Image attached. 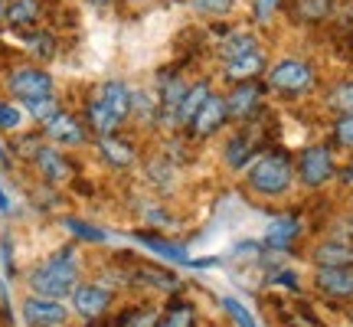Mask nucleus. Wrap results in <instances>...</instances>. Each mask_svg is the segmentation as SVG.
Segmentation results:
<instances>
[{"mask_svg": "<svg viewBox=\"0 0 353 327\" xmlns=\"http://www.w3.org/2000/svg\"><path fill=\"white\" fill-rule=\"evenodd\" d=\"M26 285L33 295L39 298H52V301H63V298H72V291L82 285L79 281V259L76 249L65 246V249H56L50 259H43L30 268L26 275Z\"/></svg>", "mask_w": 353, "mask_h": 327, "instance_id": "f257e3e1", "label": "nucleus"}, {"mask_svg": "<svg viewBox=\"0 0 353 327\" xmlns=\"http://www.w3.org/2000/svg\"><path fill=\"white\" fill-rule=\"evenodd\" d=\"M294 167L285 154H262L259 161H252L249 167V187L255 193H262V197H281V193H288L291 184H294Z\"/></svg>", "mask_w": 353, "mask_h": 327, "instance_id": "f03ea898", "label": "nucleus"}, {"mask_svg": "<svg viewBox=\"0 0 353 327\" xmlns=\"http://www.w3.org/2000/svg\"><path fill=\"white\" fill-rule=\"evenodd\" d=\"M268 86L281 95H301L314 86V66L304 59H278L268 66Z\"/></svg>", "mask_w": 353, "mask_h": 327, "instance_id": "7ed1b4c3", "label": "nucleus"}, {"mask_svg": "<svg viewBox=\"0 0 353 327\" xmlns=\"http://www.w3.org/2000/svg\"><path fill=\"white\" fill-rule=\"evenodd\" d=\"M7 92L13 99H20L23 105L46 99V95H52V76L46 69H39V66H20V69H13L7 76Z\"/></svg>", "mask_w": 353, "mask_h": 327, "instance_id": "20e7f679", "label": "nucleus"}, {"mask_svg": "<svg viewBox=\"0 0 353 327\" xmlns=\"http://www.w3.org/2000/svg\"><path fill=\"white\" fill-rule=\"evenodd\" d=\"M334 157L324 144H314V148H304L298 154V167H294V174L301 180L304 187H324L327 180H334Z\"/></svg>", "mask_w": 353, "mask_h": 327, "instance_id": "39448f33", "label": "nucleus"}, {"mask_svg": "<svg viewBox=\"0 0 353 327\" xmlns=\"http://www.w3.org/2000/svg\"><path fill=\"white\" fill-rule=\"evenodd\" d=\"M112 288L101 285V281H82L76 291H72V311L85 321H99L108 308H112Z\"/></svg>", "mask_w": 353, "mask_h": 327, "instance_id": "423d86ee", "label": "nucleus"}, {"mask_svg": "<svg viewBox=\"0 0 353 327\" xmlns=\"http://www.w3.org/2000/svg\"><path fill=\"white\" fill-rule=\"evenodd\" d=\"M23 321H26V327H63L69 321V308L63 301L30 295L23 301Z\"/></svg>", "mask_w": 353, "mask_h": 327, "instance_id": "0eeeda50", "label": "nucleus"}, {"mask_svg": "<svg viewBox=\"0 0 353 327\" xmlns=\"http://www.w3.org/2000/svg\"><path fill=\"white\" fill-rule=\"evenodd\" d=\"M229 121V112H226V95H210V99L203 101V108L193 115V121H190V131L196 135V138H213L219 128Z\"/></svg>", "mask_w": 353, "mask_h": 327, "instance_id": "6e6552de", "label": "nucleus"}, {"mask_svg": "<svg viewBox=\"0 0 353 327\" xmlns=\"http://www.w3.org/2000/svg\"><path fill=\"white\" fill-rule=\"evenodd\" d=\"M43 135H46L56 148H79V144H85V125L69 112H59L56 118H50V121L43 125Z\"/></svg>", "mask_w": 353, "mask_h": 327, "instance_id": "1a4fd4ad", "label": "nucleus"}, {"mask_svg": "<svg viewBox=\"0 0 353 327\" xmlns=\"http://www.w3.org/2000/svg\"><path fill=\"white\" fill-rule=\"evenodd\" d=\"M314 285L321 295L334 301H350L353 298V268H317Z\"/></svg>", "mask_w": 353, "mask_h": 327, "instance_id": "9d476101", "label": "nucleus"}, {"mask_svg": "<svg viewBox=\"0 0 353 327\" xmlns=\"http://www.w3.org/2000/svg\"><path fill=\"white\" fill-rule=\"evenodd\" d=\"M268 72V63H265V52L255 50L242 59H232V63H223V76L232 82V86H242V82H255V79Z\"/></svg>", "mask_w": 353, "mask_h": 327, "instance_id": "9b49d317", "label": "nucleus"}, {"mask_svg": "<svg viewBox=\"0 0 353 327\" xmlns=\"http://www.w3.org/2000/svg\"><path fill=\"white\" fill-rule=\"evenodd\" d=\"M259 105H262V86H259V82H242V86H232V92L226 95L229 118H249Z\"/></svg>", "mask_w": 353, "mask_h": 327, "instance_id": "f8f14e48", "label": "nucleus"}, {"mask_svg": "<svg viewBox=\"0 0 353 327\" xmlns=\"http://www.w3.org/2000/svg\"><path fill=\"white\" fill-rule=\"evenodd\" d=\"M85 125L92 128V135H99V141H101V138H114L125 121H121L101 99H92L85 108Z\"/></svg>", "mask_w": 353, "mask_h": 327, "instance_id": "ddd939ff", "label": "nucleus"}, {"mask_svg": "<svg viewBox=\"0 0 353 327\" xmlns=\"http://www.w3.org/2000/svg\"><path fill=\"white\" fill-rule=\"evenodd\" d=\"M33 164L39 167L43 180H50V184H63V180H69V174H72L69 161L63 157V151H59L56 144H43L39 154L33 157Z\"/></svg>", "mask_w": 353, "mask_h": 327, "instance_id": "4468645a", "label": "nucleus"}, {"mask_svg": "<svg viewBox=\"0 0 353 327\" xmlns=\"http://www.w3.org/2000/svg\"><path fill=\"white\" fill-rule=\"evenodd\" d=\"M317 268H353V246L343 239H327L314 249Z\"/></svg>", "mask_w": 353, "mask_h": 327, "instance_id": "2eb2a0df", "label": "nucleus"}, {"mask_svg": "<svg viewBox=\"0 0 353 327\" xmlns=\"http://www.w3.org/2000/svg\"><path fill=\"white\" fill-rule=\"evenodd\" d=\"M99 99L112 108L121 121L125 118H131V105H134V88L131 86H125L121 79H108L105 86H101V92H99Z\"/></svg>", "mask_w": 353, "mask_h": 327, "instance_id": "dca6fc26", "label": "nucleus"}, {"mask_svg": "<svg viewBox=\"0 0 353 327\" xmlns=\"http://www.w3.org/2000/svg\"><path fill=\"white\" fill-rule=\"evenodd\" d=\"M298 236H301V223L291 219V216H281V219H275L272 226L265 229V246L285 252V249H291V242L298 239Z\"/></svg>", "mask_w": 353, "mask_h": 327, "instance_id": "f3484780", "label": "nucleus"}, {"mask_svg": "<svg viewBox=\"0 0 353 327\" xmlns=\"http://www.w3.org/2000/svg\"><path fill=\"white\" fill-rule=\"evenodd\" d=\"M3 20H7L13 30L37 26L39 23V0H10L7 10H3Z\"/></svg>", "mask_w": 353, "mask_h": 327, "instance_id": "a211bd4d", "label": "nucleus"}, {"mask_svg": "<svg viewBox=\"0 0 353 327\" xmlns=\"http://www.w3.org/2000/svg\"><path fill=\"white\" fill-rule=\"evenodd\" d=\"M259 50V39L252 33H245V30H236V33H229L223 43H219V56H223V63H232V59H242V56H249V52Z\"/></svg>", "mask_w": 353, "mask_h": 327, "instance_id": "6ab92c4d", "label": "nucleus"}, {"mask_svg": "<svg viewBox=\"0 0 353 327\" xmlns=\"http://www.w3.org/2000/svg\"><path fill=\"white\" fill-rule=\"evenodd\" d=\"M99 151L112 167H131V164H134V144L125 138H118V135H114V138H101Z\"/></svg>", "mask_w": 353, "mask_h": 327, "instance_id": "aec40b11", "label": "nucleus"}, {"mask_svg": "<svg viewBox=\"0 0 353 327\" xmlns=\"http://www.w3.org/2000/svg\"><path fill=\"white\" fill-rule=\"evenodd\" d=\"M213 95V88H210V82H193V86L187 88V95H183V101H180V115H176V121L180 125H190L193 121V115L203 108V101Z\"/></svg>", "mask_w": 353, "mask_h": 327, "instance_id": "412c9836", "label": "nucleus"}, {"mask_svg": "<svg viewBox=\"0 0 353 327\" xmlns=\"http://www.w3.org/2000/svg\"><path fill=\"white\" fill-rule=\"evenodd\" d=\"M193 324H196V311H193V304H187V301L170 304L164 311V317L157 321V327H193Z\"/></svg>", "mask_w": 353, "mask_h": 327, "instance_id": "4be33fe9", "label": "nucleus"}, {"mask_svg": "<svg viewBox=\"0 0 353 327\" xmlns=\"http://www.w3.org/2000/svg\"><path fill=\"white\" fill-rule=\"evenodd\" d=\"M138 278H144V285H154L161 291H176L180 288V278L164 272V268H154V265H141L138 268Z\"/></svg>", "mask_w": 353, "mask_h": 327, "instance_id": "5701e85b", "label": "nucleus"}, {"mask_svg": "<svg viewBox=\"0 0 353 327\" xmlns=\"http://www.w3.org/2000/svg\"><path fill=\"white\" fill-rule=\"evenodd\" d=\"M252 138L249 135H236V138L226 144V164L229 167H245L249 157H252Z\"/></svg>", "mask_w": 353, "mask_h": 327, "instance_id": "b1692460", "label": "nucleus"}, {"mask_svg": "<svg viewBox=\"0 0 353 327\" xmlns=\"http://www.w3.org/2000/svg\"><path fill=\"white\" fill-rule=\"evenodd\" d=\"M327 105L337 112V118L353 115V82H337V86L327 92Z\"/></svg>", "mask_w": 353, "mask_h": 327, "instance_id": "393cba45", "label": "nucleus"}, {"mask_svg": "<svg viewBox=\"0 0 353 327\" xmlns=\"http://www.w3.org/2000/svg\"><path fill=\"white\" fill-rule=\"evenodd\" d=\"M334 0H294V13L307 20V23H317V20H327Z\"/></svg>", "mask_w": 353, "mask_h": 327, "instance_id": "a878e982", "label": "nucleus"}, {"mask_svg": "<svg viewBox=\"0 0 353 327\" xmlns=\"http://www.w3.org/2000/svg\"><path fill=\"white\" fill-rule=\"evenodd\" d=\"M23 108H26L30 115H33V118H37L39 125H46L50 118H56V115L63 112V108H59V99H56V95H46V99H37V101H26Z\"/></svg>", "mask_w": 353, "mask_h": 327, "instance_id": "bb28decb", "label": "nucleus"}, {"mask_svg": "<svg viewBox=\"0 0 353 327\" xmlns=\"http://www.w3.org/2000/svg\"><path fill=\"white\" fill-rule=\"evenodd\" d=\"M138 242H144L148 249L161 252V255H167V259H176V262H190L187 252L180 249V246H170V242H164V239H154V236H148V232H138ZM190 265H193V262H190Z\"/></svg>", "mask_w": 353, "mask_h": 327, "instance_id": "cd10ccee", "label": "nucleus"}, {"mask_svg": "<svg viewBox=\"0 0 353 327\" xmlns=\"http://www.w3.org/2000/svg\"><path fill=\"white\" fill-rule=\"evenodd\" d=\"M223 308H226V315L236 321V327H259L255 324V317L249 315V308H245L239 298H229L226 295V298H223Z\"/></svg>", "mask_w": 353, "mask_h": 327, "instance_id": "c85d7f7f", "label": "nucleus"}, {"mask_svg": "<svg viewBox=\"0 0 353 327\" xmlns=\"http://www.w3.org/2000/svg\"><path fill=\"white\" fill-rule=\"evenodd\" d=\"M65 229H69L72 236H79V239H85V242H105L108 239L101 229L88 226V223H82V219H65Z\"/></svg>", "mask_w": 353, "mask_h": 327, "instance_id": "c756f323", "label": "nucleus"}, {"mask_svg": "<svg viewBox=\"0 0 353 327\" xmlns=\"http://www.w3.org/2000/svg\"><path fill=\"white\" fill-rule=\"evenodd\" d=\"M20 125H23V112L10 101H0V131H20Z\"/></svg>", "mask_w": 353, "mask_h": 327, "instance_id": "7c9ffc66", "label": "nucleus"}, {"mask_svg": "<svg viewBox=\"0 0 353 327\" xmlns=\"http://www.w3.org/2000/svg\"><path fill=\"white\" fill-rule=\"evenodd\" d=\"M30 50L37 52L39 59H52L56 56V37L52 33H33L30 37Z\"/></svg>", "mask_w": 353, "mask_h": 327, "instance_id": "2f4dec72", "label": "nucleus"}, {"mask_svg": "<svg viewBox=\"0 0 353 327\" xmlns=\"http://www.w3.org/2000/svg\"><path fill=\"white\" fill-rule=\"evenodd\" d=\"M236 7V0H193V10L206 13V17H223Z\"/></svg>", "mask_w": 353, "mask_h": 327, "instance_id": "473e14b6", "label": "nucleus"}, {"mask_svg": "<svg viewBox=\"0 0 353 327\" xmlns=\"http://www.w3.org/2000/svg\"><path fill=\"white\" fill-rule=\"evenodd\" d=\"M121 327H157V315H154V308H138V311H131V315L121 317Z\"/></svg>", "mask_w": 353, "mask_h": 327, "instance_id": "72a5a7b5", "label": "nucleus"}, {"mask_svg": "<svg viewBox=\"0 0 353 327\" xmlns=\"http://www.w3.org/2000/svg\"><path fill=\"white\" fill-rule=\"evenodd\" d=\"M334 138H337V144L353 151V115H343V118L334 121Z\"/></svg>", "mask_w": 353, "mask_h": 327, "instance_id": "f704fd0d", "label": "nucleus"}, {"mask_svg": "<svg viewBox=\"0 0 353 327\" xmlns=\"http://www.w3.org/2000/svg\"><path fill=\"white\" fill-rule=\"evenodd\" d=\"M39 148H43V141L39 138H20L17 141V154H20V157H30V161L39 154Z\"/></svg>", "mask_w": 353, "mask_h": 327, "instance_id": "c9c22d12", "label": "nucleus"}, {"mask_svg": "<svg viewBox=\"0 0 353 327\" xmlns=\"http://www.w3.org/2000/svg\"><path fill=\"white\" fill-rule=\"evenodd\" d=\"M278 285H288V288H298V278H294V272H281V275H278Z\"/></svg>", "mask_w": 353, "mask_h": 327, "instance_id": "e433bc0d", "label": "nucleus"}, {"mask_svg": "<svg viewBox=\"0 0 353 327\" xmlns=\"http://www.w3.org/2000/svg\"><path fill=\"white\" fill-rule=\"evenodd\" d=\"M341 180H343V184H353V167H347V170H343Z\"/></svg>", "mask_w": 353, "mask_h": 327, "instance_id": "4c0bfd02", "label": "nucleus"}, {"mask_svg": "<svg viewBox=\"0 0 353 327\" xmlns=\"http://www.w3.org/2000/svg\"><path fill=\"white\" fill-rule=\"evenodd\" d=\"M272 3H275V0H262V10L268 13V10H272Z\"/></svg>", "mask_w": 353, "mask_h": 327, "instance_id": "58836bf2", "label": "nucleus"}, {"mask_svg": "<svg viewBox=\"0 0 353 327\" xmlns=\"http://www.w3.org/2000/svg\"><path fill=\"white\" fill-rule=\"evenodd\" d=\"M343 226H347V232H350V236H353V216H350V219H347V223H343Z\"/></svg>", "mask_w": 353, "mask_h": 327, "instance_id": "ea45409f", "label": "nucleus"}, {"mask_svg": "<svg viewBox=\"0 0 353 327\" xmlns=\"http://www.w3.org/2000/svg\"><path fill=\"white\" fill-rule=\"evenodd\" d=\"M92 3H99V7H105V3H112V0H92Z\"/></svg>", "mask_w": 353, "mask_h": 327, "instance_id": "a19ab883", "label": "nucleus"}, {"mask_svg": "<svg viewBox=\"0 0 353 327\" xmlns=\"http://www.w3.org/2000/svg\"><path fill=\"white\" fill-rule=\"evenodd\" d=\"M3 10H7V3H3V0H0V17H3Z\"/></svg>", "mask_w": 353, "mask_h": 327, "instance_id": "79ce46f5", "label": "nucleus"}, {"mask_svg": "<svg viewBox=\"0 0 353 327\" xmlns=\"http://www.w3.org/2000/svg\"><path fill=\"white\" fill-rule=\"evenodd\" d=\"M291 327H314V324H298V321H294V324H291Z\"/></svg>", "mask_w": 353, "mask_h": 327, "instance_id": "37998d69", "label": "nucleus"}, {"mask_svg": "<svg viewBox=\"0 0 353 327\" xmlns=\"http://www.w3.org/2000/svg\"><path fill=\"white\" fill-rule=\"evenodd\" d=\"M131 3H141V0H131Z\"/></svg>", "mask_w": 353, "mask_h": 327, "instance_id": "c03bdc74", "label": "nucleus"}]
</instances>
